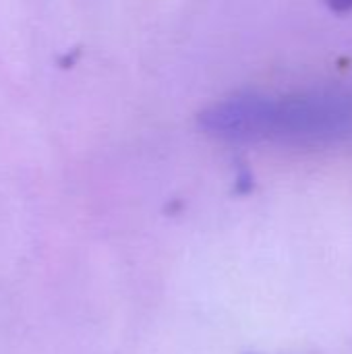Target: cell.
Listing matches in <instances>:
<instances>
[{"instance_id": "1", "label": "cell", "mask_w": 352, "mask_h": 354, "mask_svg": "<svg viewBox=\"0 0 352 354\" xmlns=\"http://www.w3.org/2000/svg\"><path fill=\"white\" fill-rule=\"evenodd\" d=\"M199 122L210 135L230 141H338L352 135V95L342 91L234 95L207 108Z\"/></svg>"}, {"instance_id": "2", "label": "cell", "mask_w": 352, "mask_h": 354, "mask_svg": "<svg viewBox=\"0 0 352 354\" xmlns=\"http://www.w3.org/2000/svg\"><path fill=\"white\" fill-rule=\"evenodd\" d=\"M332 10L336 12H349L352 10V0H324Z\"/></svg>"}]
</instances>
